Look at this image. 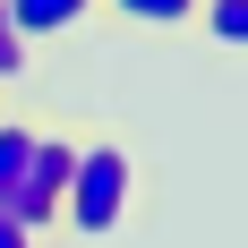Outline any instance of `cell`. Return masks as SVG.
Returning <instances> with one entry per match:
<instances>
[{
  "label": "cell",
  "mask_w": 248,
  "mask_h": 248,
  "mask_svg": "<svg viewBox=\"0 0 248 248\" xmlns=\"http://www.w3.org/2000/svg\"><path fill=\"white\" fill-rule=\"evenodd\" d=\"M128 197H137V154H128L120 128H86L69 163V197H60V231L69 240H111L128 223Z\"/></svg>",
  "instance_id": "6da1fadb"
},
{
  "label": "cell",
  "mask_w": 248,
  "mask_h": 248,
  "mask_svg": "<svg viewBox=\"0 0 248 248\" xmlns=\"http://www.w3.org/2000/svg\"><path fill=\"white\" fill-rule=\"evenodd\" d=\"M77 137H86V120L34 111V154H26V180H17V197H9V214H17V223H34V231H60V197H69Z\"/></svg>",
  "instance_id": "7a4b0ae2"
},
{
  "label": "cell",
  "mask_w": 248,
  "mask_h": 248,
  "mask_svg": "<svg viewBox=\"0 0 248 248\" xmlns=\"http://www.w3.org/2000/svg\"><path fill=\"white\" fill-rule=\"evenodd\" d=\"M103 0H9V34H26V43H51V34H69V26H86Z\"/></svg>",
  "instance_id": "3957f363"
},
{
  "label": "cell",
  "mask_w": 248,
  "mask_h": 248,
  "mask_svg": "<svg viewBox=\"0 0 248 248\" xmlns=\"http://www.w3.org/2000/svg\"><path fill=\"white\" fill-rule=\"evenodd\" d=\"M120 26H137V34H180V26H197V0H103Z\"/></svg>",
  "instance_id": "277c9868"
},
{
  "label": "cell",
  "mask_w": 248,
  "mask_h": 248,
  "mask_svg": "<svg viewBox=\"0 0 248 248\" xmlns=\"http://www.w3.org/2000/svg\"><path fill=\"white\" fill-rule=\"evenodd\" d=\"M26 154H34V111H0V205L17 197V180H26Z\"/></svg>",
  "instance_id": "5b68a950"
},
{
  "label": "cell",
  "mask_w": 248,
  "mask_h": 248,
  "mask_svg": "<svg viewBox=\"0 0 248 248\" xmlns=\"http://www.w3.org/2000/svg\"><path fill=\"white\" fill-rule=\"evenodd\" d=\"M197 34L214 51H248V0H197Z\"/></svg>",
  "instance_id": "8992f818"
},
{
  "label": "cell",
  "mask_w": 248,
  "mask_h": 248,
  "mask_svg": "<svg viewBox=\"0 0 248 248\" xmlns=\"http://www.w3.org/2000/svg\"><path fill=\"white\" fill-rule=\"evenodd\" d=\"M26 77H34V43L9 34V0H0V86H26Z\"/></svg>",
  "instance_id": "52a82bcc"
},
{
  "label": "cell",
  "mask_w": 248,
  "mask_h": 248,
  "mask_svg": "<svg viewBox=\"0 0 248 248\" xmlns=\"http://www.w3.org/2000/svg\"><path fill=\"white\" fill-rule=\"evenodd\" d=\"M0 248H43V231H34V223H17V214L0 205Z\"/></svg>",
  "instance_id": "ba28073f"
}]
</instances>
